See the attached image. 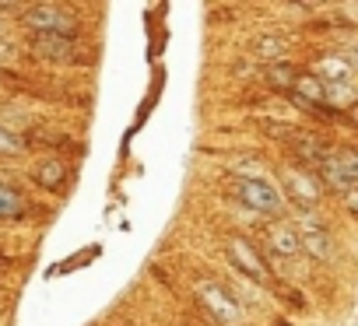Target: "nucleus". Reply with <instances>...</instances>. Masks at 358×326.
Instances as JSON below:
<instances>
[{
  "instance_id": "11",
  "label": "nucleus",
  "mask_w": 358,
  "mask_h": 326,
  "mask_svg": "<svg viewBox=\"0 0 358 326\" xmlns=\"http://www.w3.org/2000/svg\"><path fill=\"white\" fill-rule=\"evenodd\" d=\"M67 176H71V165L64 158H46V161H39L36 165V183L43 186V190H60L64 183H67Z\"/></svg>"
},
{
  "instance_id": "7",
  "label": "nucleus",
  "mask_w": 358,
  "mask_h": 326,
  "mask_svg": "<svg viewBox=\"0 0 358 326\" xmlns=\"http://www.w3.org/2000/svg\"><path fill=\"white\" fill-rule=\"evenodd\" d=\"M29 46L39 60H53V64L74 57V36H32Z\"/></svg>"
},
{
  "instance_id": "8",
  "label": "nucleus",
  "mask_w": 358,
  "mask_h": 326,
  "mask_svg": "<svg viewBox=\"0 0 358 326\" xmlns=\"http://www.w3.org/2000/svg\"><path fill=\"white\" fill-rule=\"evenodd\" d=\"M267 246H271V253H274L278 260H295V256L302 253L299 232L288 228V225H281V221H274V225L267 228Z\"/></svg>"
},
{
  "instance_id": "1",
  "label": "nucleus",
  "mask_w": 358,
  "mask_h": 326,
  "mask_svg": "<svg viewBox=\"0 0 358 326\" xmlns=\"http://www.w3.org/2000/svg\"><path fill=\"white\" fill-rule=\"evenodd\" d=\"M236 197H239V204H246L250 211H257V214H281L285 211V200H281V193L267 183V179H257V176H246V179H236Z\"/></svg>"
},
{
  "instance_id": "19",
  "label": "nucleus",
  "mask_w": 358,
  "mask_h": 326,
  "mask_svg": "<svg viewBox=\"0 0 358 326\" xmlns=\"http://www.w3.org/2000/svg\"><path fill=\"white\" fill-rule=\"evenodd\" d=\"M351 116H355V119H358V105H355V109H351Z\"/></svg>"
},
{
  "instance_id": "10",
  "label": "nucleus",
  "mask_w": 358,
  "mask_h": 326,
  "mask_svg": "<svg viewBox=\"0 0 358 326\" xmlns=\"http://www.w3.org/2000/svg\"><path fill=\"white\" fill-rule=\"evenodd\" d=\"M292 98L302 102L306 109H316V105L327 102V84L316 74H299L295 77V88H292Z\"/></svg>"
},
{
  "instance_id": "17",
  "label": "nucleus",
  "mask_w": 358,
  "mask_h": 326,
  "mask_svg": "<svg viewBox=\"0 0 358 326\" xmlns=\"http://www.w3.org/2000/svg\"><path fill=\"white\" fill-rule=\"evenodd\" d=\"M341 197H344V207L358 218V186H351V190H348V193H341Z\"/></svg>"
},
{
  "instance_id": "6",
  "label": "nucleus",
  "mask_w": 358,
  "mask_h": 326,
  "mask_svg": "<svg viewBox=\"0 0 358 326\" xmlns=\"http://www.w3.org/2000/svg\"><path fill=\"white\" fill-rule=\"evenodd\" d=\"M295 232H299V246H302V253H309L313 260H330V256H334L330 232H327L316 218H306Z\"/></svg>"
},
{
  "instance_id": "18",
  "label": "nucleus",
  "mask_w": 358,
  "mask_h": 326,
  "mask_svg": "<svg viewBox=\"0 0 358 326\" xmlns=\"http://www.w3.org/2000/svg\"><path fill=\"white\" fill-rule=\"evenodd\" d=\"M348 64H351V67H358V46H355V50L348 53Z\"/></svg>"
},
{
  "instance_id": "3",
  "label": "nucleus",
  "mask_w": 358,
  "mask_h": 326,
  "mask_svg": "<svg viewBox=\"0 0 358 326\" xmlns=\"http://www.w3.org/2000/svg\"><path fill=\"white\" fill-rule=\"evenodd\" d=\"M281 190H285L288 200H292L295 207H302V211L316 207L320 197H323L320 179H316L309 169H299V165H285V169H281Z\"/></svg>"
},
{
  "instance_id": "16",
  "label": "nucleus",
  "mask_w": 358,
  "mask_h": 326,
  "mask_svg": "<svg viewBox=\"0 0 358 326\" xmlns=\"http://www.w3.org/2000/svg\"><path fill=\"white\" fill-rule=\"evenodd\" d=\"M0 154H4V158H18V154H25V140L15 137L11 130L0 126Z\"/></svg>"
},
{
  "instance_id": "9",
  "label": "nucleus",
  "mask_w": 358,
  "mask_h": 326,
  "mask_svg": "<svg viewBox=\"0 0 358 326\" xmlns=\"http://www.w3.org/2000/svg\"><path fill=\"white\" fill-rule=\"evenodd\" d=\"M292 147H295V158L302 161V165H309V169H320L327 161V154H330V147L316 133H295Z\"/></svg>"
},
{
  "instance_id": "2",
  "label": "nucleus",
  "mask_w": 358,
  "mask_h": 326,
  "mask_svg": "<svg viewBox=\"0 0 358 326\" xmlns=\"http://www.w3.org/2000/svg\"><path fill=\"white\" fill-rule=\"evenodd\" d=\"M225 256H229L232 267H236L239 274H246L250 281H257V284H267V281H271V267L264 263L260 249H257L250 239L229 235V239H225Z\"/></svg>"
},
{
  "instance_id": "5",
  "label": "nucleus",
  "mask_w": 358,
  "mask_h": 326,
  "mask_svg": "<svg viewBox=\"0 0 358 326\" xmlns=\"http://www.w3.org/2000/svg\"><path fill=\"white\" fill-rule=\"evenodd\" d=\"M197 298H201V305L208 309V312H215L222 323H236L239 319V302L232 298V291H225V284H218V281H211V277H204V281H197Z\"/></svg>"
},
{
  "instance_id": "12",
  "label": "nucleus",
  "mask_w": 358,
  "mask_h": 326,
  "mask_svg": "<svg viewBox=\"0 0 358 326\" xmlns=\"http://www.w3.org/2000/svg\"><path fill=\"white\" fill-rule=\"evenodd\" d=\"M316 77L323 84H348L351 81V64L344 57H323L316 64Z\"/></svg>"
},
{
  "instance_id": "13",
  "label": "nucleus",
  "mask_w": 358,
  "mask_h": 326,
  "mask_svg": "<svg viewBox=\"0 0 358 326\" xmlns=\"http://www.w3.org/2000/svg\"><path fill=\"white\" fill-rule=\"evenodd\" d=\"M250 50H253V57H257V60H271V64H278V60L285 57L288 43H285L281 36H257Z\"/></svg>"
},
{
  "instance_id": "4",
  "label": "nucleus",
  "mask_w": 358,
  "mask_h": 326,
  "mask_svg": "<svg viewBox=\"0 0 358 326\" xmlns=\"http://www.w3.org/2000/svg\"><path fill=\"white\" fill-rule=\"evenodd\" d=\"M22 25L32 36H74V22L53 4H32L22 15Z\"/></svg>"
},
{
  "instance_id": "14",
  "label": "nucleus",
  "mask_w": 358,
  "mask_h": 326,
  "mask_svg": "<svg viewBox=\"0 0 358 326\" xmlns=\"http://www.w3.org/2000/svg\"><path fill=\"white\" fill-rule=\"evenodd\" d=\"M25 214V200L15 186L0 183V221H11V218H22Z\"/></svg>"
},
{
  "instance_id": "15",
  "label": "nucleus",
  "mask_w": 358,
  "mask_h": 326,
  "mask_svg": "<svg viewBox=\"0 0 358 326\" xmlns=\"http://www.w3.org/2000/svg\"><path fill=\"white\" fill-rule=\"evenodd\" d=\"M295 77H299V71H295L292 64H271V67H267V81H271L274 88L292 91V88H295Z\"/></svg>"
}]
</instances>
